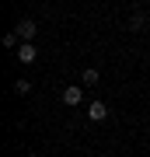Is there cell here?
<instances>
[{
	"instance_id": "8",
	"label": "cell",
	"mask_w": 150,
	"mask_h": 157,
	"mask_svg": "<svg viewBox=\"0 0 150 157\" xmlns=\"http://www.w3.org/2000/svg\"><path fill=\"white\" fill-rule=\"evenodd\" d=\"M4 45H7V49H17V32H7L4 35Z\"/></svg>"
},
{
	"instance_id": "6",
	"label": "cell",
	"mask_w": 150,
	"mask_h": 157,
	"mask_svg": "<svg viewBox=\"0 0 150 157\" xmlns=\"http://www.w3.org/2000/svg\"><path fill=\"white\" fill-rule=\"evenodd\" d=\"M129 28H133V32H143V28H147V17H143V14L136 11L133 17H129Z\"/></svg>"
},
{
	"instance_id": "3",
	"label": "cell",
	"mask_w": 150,
	"mask_h": 157,
	"mask_svg": "<svg viewBox=\"0 0 150 157\" xmlns=\"http://www.w3.org/2000/svg\"><path fill=\"white\" fill-rule=\"evenodd\" d=\"M17 59H21V63H35V59H39L35 42H21V45H17Z\"/></svg>"
},
{
	"instance_id": "1",
	"label": "cell",
	"mask_w": 150,
	"mask_h": 157,
	"mask_svg": "<svg viewBox=\"0 0 150 157\" xmlns=\"http://www.w3.org/2000/svg\"><path fill=\"white\" fill-rule=\"evenodd\" d=\"M80 101H84V87H80V84L63 87V105H80Z\"/></svg>"
},
{
	"instance_id": "2",
	"label": "cell",
	"mask_w": 150,
	"mask_h": 157,
	"mask_svg": "<svg viewBox=\"0 0 150 157\" xmlns=\"http://www.w3.org/2000/svg\"><path fill=\"white\" fill-rule=\"evenodd\" d=\"M35 28H39L35 21H17V25H14V32H17L21 42H32V39H35Z\"/></svg>"
},
{
	"instance_id": "7",
	"label": "cell",
	"mask_w": 150,
	"mask_h": 157,
	"mask_svg": "<svg viewBox=\"0 0 150 157\" xmlns=\"http://www.w3.org/2000/svg\"><path fill=\"white\" fill-rule=\"evenodd\" d=\"M14 91L17 94H28V91H32V80H14Z\"/></svg>"
},
{
	"instance_id": "4",
	"label": "cell",
	"mask_w": 150,
	"mask_h": 157,
	"mask_svg": "<svg viewBox=\"0 0 150 157\" xmlns=\"http://www.w3.org/2000/svg\"><path fill=\"white\" fill-rule=\"evenodd\" d=\"M108 115V108H105V101H91L87 105V119H94V122H101V119Z\"/></svg>"
},
{
	"instance_id": "5",
	"label": "cell",
	"mask_w": 150,
	"mask_h": 157,
	"mask_svg": "<svg viewBox=\"0 0 150 157\" xmlns=\"http://www.w3.org/2000/svg\"><path fill=\"white\" fill-rule=\"evenodd\" d=\"M98 80H101V73H98L94 67H87V70H84V73H80V84H84V87H94V84H98Z\"/></svg>"
}]
</instances>
